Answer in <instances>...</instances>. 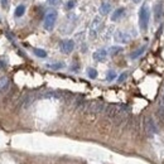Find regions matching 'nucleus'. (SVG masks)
Listing matches in <instances>:
<instances>
[{
    "mask_svg": "<svg viewBox=\"0 0 164 164\" xmlns=\"http://www.w3.org/2000/svg\"><path fill=\"white\" fill-rule=\"evenodd\" d=\"M105 115L108 119L112 120L115 126H120L121 124L126 123L129 108L124 104H109L105 108Z\"/></svg>",
    "mask_w": 164,
    "mask_h": 164,
    "instance_id": "1",
    "label": "nucleus"
},
{
    "mask_svg": "<svg viewBox=\"0 0 164 164\" xmlns=\"http://www.w3.org/2000/svg\"><path fill=\"white\" fill-rule=\"evenodd\" d=\"M149 18H150V13H149V6L146 4H143L139 10V27L141 32H146L149 27Z\"/></svg>",
    "mask_w": 164,
    "mask_h": 164,
    "instance_id": "2",
    "label": "nucleus"
},
{
    "mask_svg": "<svg viewBox=\"0 0 164 164\" xmlns=\"http://www.w3.org/2000/svg\"><path fill=\"white\" fill-rule=\"evenodd\" d=\"M105 108H106V105L101 101H91L87 104V108L85 111L87 114H91V115H97V114L104 112Z\"/></svg>",
    "mask_w": 164,
    "mask_h": 164,
    "instance_id": "3",
    "label": "nucleus"
},
{
    "mask_svg": "<svg viewBox=\"0 0 164 164\" xmlns=\"http://www.w3.org/2000/svg\"><path fill=\"white\" fill-rule=\"evenodd\" d=\"M145 130H146L148 137H150V138H153L155 134H158V126H156L155 121L150 116H148L145 119Z\"/></svg>",
    "mask_w": 164,
    "mask_h": 164,
    "instance_id": "4",
    "label": "nucleus"
},
{
    "mask_svg": "<svg viewBox=\"0 0 164 164\" xmlns=\"http://www.w3.org/2000/svg\"><path fill=\"white\" fill-rule=\"evenodd\" d=\"M56 20H57V11L56 10H49L46 14V18H44V28L47 31H51L54 27Z\"/></svg>",
    "mask_w": 164,
    "mask_h": 164,
    "instance_id": "5",
    "label": "nucleus"
},
{
    "mask_svg": "<svg viewBox=\"0 0 164 164\" xmlns=\"http://www.w3.org/2000/svg\"><path fill=\"white\" fill-rule=\"evenodd\" d=\"M61 51L63 53H66V54H69L71 52L73 51V48H75V42L72 39H65V40H62L61 42Z\"/></svg>",
    "mask_w": 164,
    "mask_h": 164,
    "instance_id": "6",
    "label": "nucleus"
},
{
    "mask_svg": "<svg viewBox=\"0 0 164 164\" xmlns=\"http://www.w3.org/2000/svg\"><path fill=\"white\" fill-rule=\"evenodd\" d=\"M114 38L117 43H127V42L130 40V35L127 34L126 32H123V31H117L114 35Z\"/></svg>",
    "mask_w": 164,
    "mask_h": 164,
    "instance_id": "7",
    "label": "nucleus"
},
{
    "mask_svg": "<svg viewBox=\"0 0 164 164\" xmlns=\"http://www.w3.org/2000/svg\"><path fill=\"white\" fill-rule=\"evenodd\" d=\"M106 57H108V51L104 48L97 49V51L94 53V59L97 61V62H104L106 59Z\"/></svg>",
    "mask_w": 164,
    "mask_h": 164,
    "instance_id": "8",
    "label": "nucleus"
},
{
    "mask_svg": "<svg viewBox=\"0 0 164 164\" xmlns=\"http://www.w3.org/2000/svg\"><path fill=\"white\" fill-rule=\"evenodd\" d=\"M125 15V8H117L115 11L112 13V15H111V20L112 22H116V20L121 19Z\"/></svg>",
    "mask_w": 164,
    "mask_h": 164,
    "instance_id": "9",
    "label": "nucleus"
},
{
    "mask_svg": "<svg viewBox=\"0 0 164 164\" xmlns=\"http://www.w3.org/2000/svg\"><path fill=\"white\" fill-rule=\"evenodd\" d=\"M9 86H10V83H9L8 78L6 77L0 78V92H2V94H5V92L9 90Z\"/></svg>",
    "mask_w": 164,
    "mask_h": 164,
    "instance_id": "10",
    "label": "nucleus"
},
{
    "mask_svg": "<svg viewBox=\"0 0 164 164\" xmlns=\"http://www.w3.org/2000/svg\"><path fill=\"white\" fill-rule=\"evenodd\" d=\"M145 49H146V46L140 47L139 49H137V51H134V52L130 54V58H131V59H137V58H139V57L145 52Z\"/></svg>",
    "mask_w": 164,
    "mask_h": 164,
    "instance_id": "11",
    "label": "nucleus"
},
{
    "mask_svg": "<svg viewBox=\"0 0 164 164\" xmlns=\"http://www.w3.org/2000/svg\"><path fill=\"white\" fill-rule=\"evenodd\" d=\"M162 13H163V4L158 3L154 8V14H155V20H159L162 18Z\"/></svg>",
    "mask_w": 164,
    "mask_h": 164,
    "instance_id": "12",
    "label": "nucleus"
},
{
    "mask_svg": "<svg viewBox=\"0 0 164 164\" xmlns=\"http://www.w3.org/2000/svg\"><path fill=\"white\" fill-rule=\"evenodd\" d=\"M110 10H111V5L109 4V3H104V4H101V6H100V11H101V14H109L110 13Z\"/></svg>",
    "mask_w": 164,
    "mask_h": 164,
    "instance_id": "13",
    "label": "nucleus"
},
{
    "mask_svg": "<svg viewBox=\"0 0 164 164\" xmlns=\"http://www.w3.org/2000/svg\"><path fill=\"white\" fill-rule=\"evenodd\" d=\"M33 52H34V54L37 56V57H39V58H46V57H47V52L44 51V49L34 48V49H33Z\"/></svg>",
    "mask_w": 164,
    "mask_h": 164,
    "instance_id": "14",
    "label": "nucleus"
},
{
    "mask_svg": "<svg viewBox=\"0 0 164 164\" xmlns=\"http://www.w3.org/2000/svg\"><path fill=\"white\" fill-rule=\"evenodd\" d=\"M25 13V6L24 5H18L15 8V17L17 18H20Z\"/></svg>",
    "mask_w": 164,
    "mask_h": 164,
    "instance_id": "15",
    "label": "nucleus"
},
{
    "mask_svg": "<svg viewBox=\"0 0 164 164\" xmlns=\"http://www.w3.org/2000/svg\"><path fill=\"white\" fill-rule=\"evenodd\" d=\"M120 52H123V48L119 47V46H114V47H111V48L109 49V53H110L111 56H116V54L120 53Z\"/></svg>",
    "mask_w": 164,
    "mask_h": 164,
    "instance_id": "16",
    "label": "nucleus"
},
{
    "mask_svg": "<svg viewBox=\"0 0 164 164\" xmlns=\"http://www.w3.org/2000/svg\"><path fill=\"white\" fill-rule=\"evenodd\" d=\"M115 78H116L115 71H112V69L108 71V76H106V80H108V81H112V80H115Z\"/></svg>",
    "mask_w": 164,
    "mask_h": 164,
    "instance_id": "17",
    "label": "nucleus"
},
{
    "mask_svg": "<svg viewBox=\"0 0 164 164\" xmlns=\"http://www.w3.org/2000/svg\"><path fill=\"white\" fill-rule=\"evenodd\" d=\"M48 68H51V69H61L63 67V63L58 62V63H52V65H47Z\"/></svg>",
    "mask_w": 164,
    "mask_h": 164,
    "instance_id": "18",
    "label": "nucleus"
},
{
    "mask_svg": "<svg viewBox=\"0 0 164 164\" xmlns=\"http://www.w3.org/2000/svg\"><path fill=\"white\" fill-rule=\"evenodd\" d=\"M87 75L90 78H96L97 77V71L95 68H87Z\"/></svg>",
    "mask_w": 164,
    "mask_h": 164,
    "instance_id": "19",
    "label": "nucleus"
},
{
    "mask_svg": "<svg viewBox=\"0 0 164 164\" xmlns=\"http://www.w3.org/2000/svg\"><path fill=\"white\" fill-rule=\"evenodd\" d=\"M156 114H158V119H159V121H160L162 124H164V111H163L162 109H159Z\"/></svg>",
    "mask_w": 164,
    "mask_h": 164,
    "instance_id": "20",
    "label": "nucleus"
},
{
    "mask_svg": "<svg viewBox=\"0 0 164 164\" xmlns=\"http://www.w3.org/2000/svg\"><path fill=\"white\" fill-rule=\"evenodd\" d=\"M126 77H127V72H124V73H121V75H120V77L117 78V82H119V83L124 82V81L126 80Z\"/></svg>",
    "mask_w": 164,
    "mask_h": 164,
    "instance_id": "21",
    "label": "nucleus"
},
{
    "mask_svg": "<svg viewBox=\"0 0 164 164\" xmlns=\"http://www.w3.org/2000/svg\"><path fill=\"white\" fill-rule=\"evenodd\" d=\"M73 6H75V2L73 0H69V2L66 4V9H72Z\"/></svg>",
    "mask_w": 164,
    "mask_h": 164,
    "instance_id": "22",
    "label": "nucleus"
},
{
    "mask_svg": "<svg viewBox=\"0 0 164 164\" xmlns=\"http://www.w3.org/2000/svg\"><path fill=\"white\" fill-rule=\"evenodd\" d=\"M47 2L51 5H58V4H61L62 0H47Z\"/></svg>",
    "mask_w": 164,
    "mask_h": 164,
    "instance_id": "23",
    "label": "nucleus"
},
{
    "mask_svg": "<svg viewBox=\"0 0 164 164\" xmlns=\"http://www.w3.org/2000/svg\"><path fill=\"white\" fill-rule=\"evenodd\" d=\"M2 6L4 9H6L9 6V0H2Z\"/></svg>",
    "mask_w": 164,
    "mask_h": 164,
    "instance_id": "24",
    "label": "nucleus"
},
{
    "mask_svg": "<svg viewBox=\"0 0 164 164\" xmlns=\"http://www.w3.org/2000/svg\"><path fill=\"white\" fill-rule=\"evenodd\" d=\"M133 2H134V3H135V4H139V3H140V2H141V0H133Z\"/></svg>",
    "mask_w": 164,
    "mask_h": 164,
    "instance_id": "25",
    "label": "nucleus"
}]
</instances>
